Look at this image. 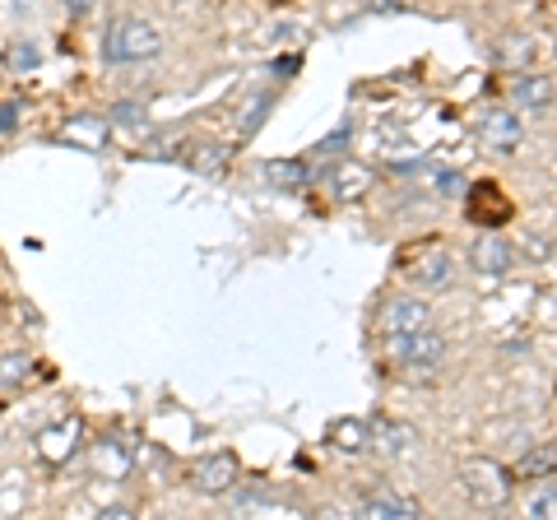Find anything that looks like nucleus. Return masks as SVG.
<instances>
[{"label": "nucleus", "mask_w": 557, "mask_h": 520, "mask_svg": "<svg viewBox=\"0 0 557 520\" xmlns=\"http://www.w3.org/2000/svg\"><path fill=\"white\" fill-rule=\"evenodd\" d=\"M131 460H135V442H121V437L98 442V450H94V465L108 479H126L131 474Z\"/></svg>", "instance_id": "4468645a"}, {"label": "nucleus", "mask_w": 557, "mask_h": 520, "mask_svg": "<svg viewBox=\"0 0 557 520\" xmlns=\"http://www.w3.org/2000/svg\"><path fill=\"white\" fill-rule=\"evenodd\" d=\"M163 51V33L159 24L139 20V14H121L102 33V57L112 65H135V61H153Z\"/></svg>", "instance_id": "f257e3e1"}, {"label": "nucleus", "mask_w": 557, "mask_h": 520, "mask_svg": "<svg viewBox=\"0 0 557 520\" xmlns=\"http://www.w3.org/2000/svg\"><path fill=\"white\" fill-rule=\"evenodd\" d=\"M65 5H70V10H75V14H84V10H89V5H94V0H65Z\"/></svg>", "instance_id": "bb28decb"}, {"label": "nucleus", "mask_w": 557, "mask_h": 520, "mask_svg": "<svg viewBox=\"0 0 557 520\" xmlns=\"http://www.w3.org/2000/svg\"><path fill=\"white\" fill-rule=\"evenodd\" d=\"M79 437H84V423L75 419V413L61 419V423H51V428H42L38 432V460L42 465H65L79 450Z\"/></svg>", "instance_id": "423d86ee"}, {"label": "nucleus", "mask_w": 557, "mask_h": 520, "mask_svg": "<svg viewBox=\"0 0 557 520\" xmlns=\"http://www.w3.org/2000/svg\"><path fill=\"white\" fill-rule=\"evenodd\" d=\"M265 182H270L274 190H302V186L311 182V172H307V163H298V159H270V163H265Z\"/></svg>", "instance_id": "f3484780"}, {"label": "nucleus", "mask_w": 557, "mask_h": 520, "mask_svg": "<svg viewBox=\"0 0 557 520\" xmlns=\"http://www.w3.org/2000/svg\"><path fill=\"white\" fill-rule=\"evenodd\" d=\"M228 159H233V145H223V140H190L186 149V168L200 172V177H223Z\"/></svg>", "instance_id": "9d476101"}, {"label": "nucleus", "mask_w": 557, "mask_h": 520, "mask_svg": "<svg viewBox=\"0 0 557 520\" xmlns=\"http://www.w3.org/2000/svg\"><path fill=\"white\" fill-rule=\"evenodd\" d=\"M61 145H75V149H108V140H112V121L108 116H94V112H75L61 126V135H57Z\"/></svg>", "instance_id": "1a4fd4ad"}, {"label": "nucleus", "mask_w": 557, "mask_h": 520, "mask_svg": "<svg viewBox=\"0 0 557 520\" xmlns=\"http://www.w3.org/2000/svg\"><path fill=\"white\" fill-rule=\"evenodd\" d=\"M442 190H446V196H456V190H460V177H456V172H442Z\"/></svg>", "instance_id": "a878e982"}, {"label": "nucleus", "mask_w": 557, "mask_h": 520, "mask_svg": "<svg viewBox=\"0 0 557 520\" xmlns=\"http://www.w3.org/2000/svg\"><path fill=\"white\" fill-rule=\"evenodd\" d=\"M405 437H409V428H399V423H381L372 437H368V450L376 446L381 456H399V450H405Z\"/></svg>", "instance_id": "aec40b11"}, {"label": "nucleus", "mask_w": 557, "mask_h": 520, "mask_svg": "<svg viewBox=\"0 0 557 520\" xmlns=\"http://www.w3.org/2000/svg\"><path fill=\"white\" fill-rule=\"evenodd\" d=\"M358 516H372V520H413L418 516V502L409 497H399V493H372L368 502L358 507Z\"/></svg>", "instance_id": "2eb2a0df"}, {"label": "nucleus", "mask_w": 557, "mask_h": 520, "mask_svg": "<svg viewBox=\"0 0 557 520\" xmlns=\"http://www.w3.org/2000/svg\"><path fill=\"white\" fill-rule=\"evenodd\" d=\"M368 437H372V423H362V419H335L325 432V442L344 450V456H362L368 450Z\"/></svg>", "instance_id": "ddd939ff"}, {"label": "nucleus", "mask_w": 557, "mask_h": 520, "mask_svg": "<svg viewBox=\"0 0 557 520\" xmlns=\"http://www.w3.org/2000/svg\"><path fill=\"white\" fill-rule=\"evenodd\" d=\"M469 265L487 274V280H502V274H511V265H516V247L502 233H483L474 247H469Z\"/></svg>", "instance_id": "0eeeda50"}, {"label": "nucleus", "mask_w": 557, "mask_h": 520, "mask_svg": "<svg viewBox=\"0 0 557 520\" xmlns=\"http://www.w3.org/2000/svg\"><path fill=\"white\" fill-rule=\"evenodd\" d=\"M344 140H348V126H344V131H335V135H325V140H321L317 149H321V153H339V149H344Z\"/></svg>", "instance_id": "b1692460"}, {"label": "nucleus", "mask_w": 557, "mask_h": 520, "mask_svg": "<svg viewBox=\"0 0 557 520\" xmlns=\"http://www.w3.org/2000/svg\"><path fill=\"white\" fill-rule=\"evenodd\" d=\"M525 516H534V520H557V488H553V483H539V488L525 497Z\"/></svg>", "instance_id": "412c9836"}, {"label": "nucleus", "mask_w": 557, "mask_h": 520, "mask_svg": "<svg viewBox=\"0 0 557 520\" xmlns=\"http://www.w3.org/2000/svg\"><path fill=\"white\" fill-rule=\"evenodd\" d=\"M516 474L520 479H553L557 474V442H539V446H530L525 456H520V465H516Z\"/></svg>", "instance_id": "dca6fc26"}, {"label": "nucleus", "mask_w": 557, "mask_h": 520, "mask_svg": "<svg viewBox=\"0 0 557 520\" xmlns=\"http://www.w3.org/2000/svg\"><path fill=\"white\" fill-rule=\"evenodd\" d=\"M460 497L469 502L474 511H497V507H507L511 493H516V474L507 470V465H497V460H465L460 465Z\"/></svg>", "instance_id": "f03ea898"}, {"label": "nucleus", "mask_w": 557, "mask_h": 520, "mask_svg": "<svg viewBox=\"0 0 557 520\" xmlns=\"http://www.w3.org/2000/svg\"><path fill=\"white\" fill-rule=\"evenodd\" d=\"M423 325H432V307L423 298H391L381 307V335L386 339L413 335V331H423Z\"/></svg>", "instance_id": "39448f33"}, {"label": "nucleus", "mask_w": 557, "mask_h": 520, "mask_svg": "<svg viewBox=\"0 0 557 520\" xmlns=\"http://www.w3.org/2000/svg\"><path fill=\"white\" fill-rule=\"evenodd\" d=\"M242 479V460L233 456V450H214V456L196 460V470H190V488H196L200 497H223L233 493Z\"/></svg>", "instance_id": "20e7f679"}, {"label": "nucleus", "mask_w": 557, "mask_h": 520, "mask_svg": "<svg viewBox=\"0 0 557 520\" xmlns=\"http://www.w3.org/2000/svg\"><path fill=\"white\" fill-rule=\"evenodd\" d=\"M33 61H38V51H33V47H20V51H14V71H20V65H33Z\"/></svg>", "instance_id": "393cba45"}, {"label": "nucleus", "mask_w": 557, "mask_h": 520, "mask_svg": "<svg viewBox=\"0 0 557 520\" xmlns=\"http://www.w3.org/2000/svg\"><path fill=\"white\" fill-rule=\"evenodd\" d=\"M511 102L525 112H548L553 108V79L548 75H520L511 84Z\"/></svg>", "instance_id": "f8f14e48"}, {"label": "nucleus", "mask_w": 557, "mask_h": 520, "mask_svg": "<svg viewBox=\"0 0 557 520\" xmlns=\"http://www.w3.org/2000/svg\"><path fill=\"white\" fill-rule=\"evenodd\" d=\"M386 349H391V358L399 362V368L432 372V368H442V358H446V339L432 331V325H423V331H413V335L386 339Z\"/></svg>", "instance_id": "7ed1b4c3"}, {"label": "nucleus", "mask_w": 557, "mask_h": 520, "mask_svg": "<svg viewBox=\"0 0 557 520\" xmlns=\"http://www.w3.org/2000/svg\"><path fill=\"white\" fill-rule=\"evenodd\" d=\"M372 186H376V172L362 168V163H339L330 172V196L335 200H362Z\"/></svg>", "instance_id": "9b49d317"}, {"label": "nucleus", "mask_w": 557, "mask_h": 520, "mask_svg": "<svg viewBox=\"0 0 557 520\" xmlns=\"http://www.w3.org/2000/svg\"><path fill=\"white\" fill-rule=\"evenodd\" d=\"M112 126H121V131H145L149 126V112H145V102H135V98H121V102H112Z\"/></svg>", "instance_id": "a211bd4d"}, {"label": "nucleus", "mask_w": 557, "mask_h": 520, "mask_svg": "<svg viewBox=\"0 0 557 520\" xmlns=\"http://www.w3.org/2000/svg\"><path fill=\"white\" fill-rule=\"evenodd\" d=\"M479 140H483V149H487V153H516V149H520V140H525V131H520L516 112L493 108V112H487V116L479 121Z\"/></svg>", "instance_id": "6e6552de"}, {"label": "nucleus", "mask_w": 557, "mask_h": 520, "mask_svg": "<svg viewBox=\"0 0 557 520\" xmlns=\"http://www.w3.org/2000/svg\"><path fill=\"white\" fill-rule=\"evenodd\" d=\"M28 376H33V358L28 354H5V358H0V386H5V391L24 386Z\"/></svg>", "instance_id": "6ab92c4d"}, {"label": "nucleus", "mask_w": 557, "mask_h": 520, "mask_svg": "<svg viewBox=\"0 0 557 520\" xmlns=\"http://www.w3.org/2000/svg\"><path fill=\"white\" fill-rule=\"evenodd\" d=\"M14 126H20V108H14V102H0V135L14 131Z\"/></svg>", "instance_id": "5701e85b"}, {"label": "nucleus", "mask_w": 557, "mask_h": 520, "mask_svg": "<svg viewBox=\"0 0 557 520\" xmlns=\"http://www.w3.org/2000/svg\"><path fill=\"white\" fill-rule=\"evenodd\" d=\"M413 274H418V280H428V284H442V280H446V256H432V265L423 260V265H418Z\"/></svg>", "instance_id": "4be33fe9"}]
</instances>
